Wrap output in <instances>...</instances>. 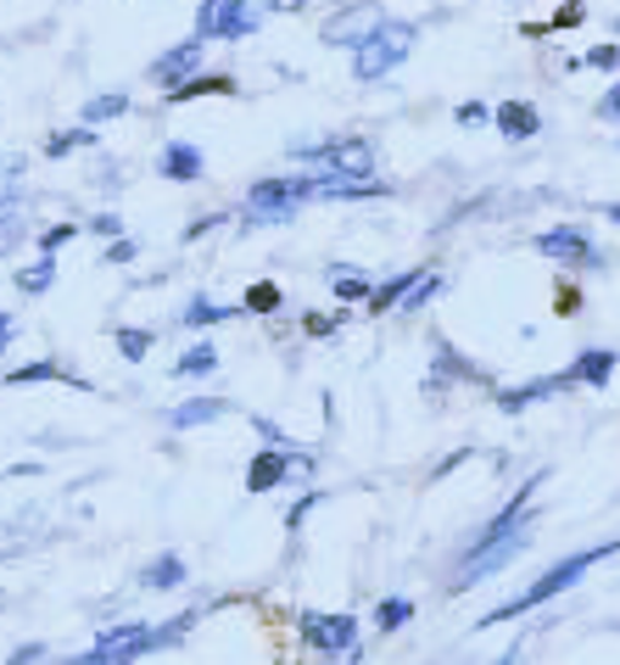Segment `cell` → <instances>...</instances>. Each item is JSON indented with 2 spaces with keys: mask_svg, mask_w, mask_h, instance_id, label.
<instances>
[{
  "mask_svg": "<svg viewBox=\"0 0 620 665\" xmlns=\"http://www.w3.org/2000/svg\"><path fill=\"white\" fill-rule=\"evenodd\" d=\"M537 482H542V475H537ZM537 482H520V492L509 498V509H503V514L492 520V526L481 532V543H475V554L464 559V570H458V582H453V587H469V582H481V577H492V565L514 559L520 548L532 543V514H526V503H532Z\"/></svg>",
  "mask_w": 620,
  "mask_h": 665,
  "instance_id": "obj_1",
  "label": "cell"
},
{
  "mask_svg": "<svg viewBox=\"0 0 620 665\" xmlns=\"http://www.w3.org/2000/svg\"><path fill=\"white\" fill-rule=\"evenodd\" d=\"M414 39H419V28L414 23H397V17H386L380 23L358 51H353V79H363V84H374V79H386L408 51H414Z\"/></svg>",
  "mask_w": 620,
  "mask_h": 665,
  "instance_id": "obj_2",
  "label": "cell"
},
{
  "mask_svg": "<svg viewBox=\"0 0 620 665\" xmlns=\"http://www.w3.org/2000/svg\"><path fill=\"white\" fill-rule=\"evenodd\" d=\"M297 163H308V179H374V146L369 140H330V146H302Z\"/></svg>",
  "mask_w": 620,
  "mask_h": 665,
  "instance_id": "obj_3",
  "label": "cell"
},
{
  "mask_svg": "<svg viewBox=\"0 0 620 665\" xmlns=\"http://www.w3.org/2000/svg\"><path fill=\"white\" fill-rule=\"evenodd\" d=\"M609 554H620V543H609V548H587V554H576V559H564V565H553L548 577H537L520 598H509L498 615H487V621H509V615H520V609H532V604H548L553 593H564L570 582H582V570H593L598 559H609Z\"/></svg>",
  "mask_w": 620,
  "mask_h": 665,
  "instance_id": "obj_4",
  "label": "cell"
},
{
  "mask_svg": "<svg viewBox=\"0 0 620 665\" xmlns=\"http://www.w3.org/2000/svg\"><path fill=\"white\" fill-rule=\"evenodd\" d=\"M302 202H308V179H302V174L258 179V185L247 190V224H285Z\"/></svg>",
  "mask_w": 620,
  "mask_h": 665,
  "instance_id": "obj_5",
  "label": "cell"
},
{
  "mask_svg": "<svg viewBox=\"0 0 620 665\" xmlns=\"http://www.w3.org/2000/svg\"><path fill=\"white\" fill-rule=\"evenodd\" d=\"M302 643L324 660H336V665H353L358 660V621L353 615H319L308 609L302 615Z\"/></svg>",
  "mask_w": 620,
  "mask_h": 665,
  "instance_id": "obj_6",
  "label": "cell"
},
{
  "mask_svg": "<svg viewBox=\"0 0 620 665\" xmlns=\"http://www.w3.org/2000/svg\"><path fill=\"white\" fill-rule=\"evenodd\" d=\"M308 475H313V459H308V453L263 448V453L247 464V487H252V492H274L279 482H308Z\"/></svg>",
  "mask_w": 620,
  "mask_h": 665,
  "instance_id": "obj_7",
  "label": "cell"
},
{
  "mask_svg": "<svg viewBox=\"0 0 620 665\" xmlns=\"http://www.w3.org/2000/svg\"><path fill=\"white\" fill-rule=\"evenodd\" d=\"M380 23H386V12L369 7V0H358V7H347V12L330 17V23L319 28V39H324V45H353V51H358V45H363Z\"/></svg>",
  "mask_w": 620,
  "mask_h": 665,
  "instance_id": "obj_8",
  "label": "cell"
},
{
  "mask_svg": "<svg viewBox=\"0 0 620 665\" xmlns=\"http://www.w3.org/2000/svg\"><path fill=\"white\" fill-rule=\"evenodd\" d=\"M196 73H202V39H179L174 51H163V57L152 62L146 79H152L157 90H179L184 79H196Z\"/></svg>",
  "mask_w": 620,
  "mask_h": 665,
  "instance_id": "obj_9",
  "label": "cell"
},
{
  "mask_svg": "<svg viewBox=\"0 0 620 665\" xmlns=\"http://www.w3.org/2000/svg\"><path fill=\"white\" fill-rule=\"evenodd\" d=\"M537 247H542L553 263H564V269H593V263H604V258L593 252V241H587L582 229H548Z\"/></svg>",
  "mask_w": 620,
  "mask_h": 665,
  "instance_id": "obj_10",
  "label": "cell"
},
{
  "mask_svg": "<svg viewBox=\"0 0 620 665\" xmlns=\"http://www.w3.org/2000/svg\"><path fill=\"white\" fill-rule=\"evenodd\" d=\"M202 168H207V157H202V146H190V140H168L163 157H157V174H163V179H174V185L202 179Z\"/></svg>",
  "mask_w": 620,
  "mask_h": 665,
  "instance_id": "obj_11",
  "label": "cell"
},
{
  "mask_svg": "<svg viewBox=\"0 0 620 665\" xmlns=\"http://www.w3.org/2000/svg\"><path fill=\"white\" fill-rule=\"evenodd\" d=\"M570 375V387H609V375H615V353L609 347H587L576 364L564 369Z\"/></svg>",
  "mask_w": 620,
  "mask_h": 665,
  "instance_id": "obj_12",
  "label": "cell"
},
{
  "mask_svg": "<svg viewBox=\"0 0 620 665\" xmlns=\"http://www.w3.org/2000/svg\"><path fill=\"white\" fill-rule=\"evenodd\" d=\"M224 414H229L224 397H190V403H179L168 419H174V431H196V425H213V419H224Z\"/></svg>",
  "mask_w": 620,
  "mask_h": 665,
  "instance_id": "obj_13",
  "label": "cell"
},
{
  "mask_svg": "<svg viewBox=\"0 0 620 665\" xmlns=\"http://www.w3.org/2000/svg\"><path fill=\"white\" fill-rule=\"evenodd\" d=\"M492 118H498V129H503L509 140H532V134L542 129V118H537V107H532V102H503Z\"/></svg>",
  "mask_w": 620,
  "mask_h": 665,
  "instance_id": "obj_14",
  "label": "cell"
},
{
  "mask_svg": "<svg viewBox=\"0 0 620 665\" xmlns=\"http://www.w3.org/2000/svg\"><path fill=\"white\" fill-rule=\"evenodd\" d=\"M179 582H184V559L179 554H157L146 570H140V587H152V593H168Z\"/></svg>",
  "mask_w": 620,
  "mask_h": 665,
  "instance_id": "obj_15",
  "label": "cell"
},
{
  "mask_svg": "<svg viewBox=\"0 0 620 665\" xmlns=\"http://www.w3.org/2000/svg\"><path fill=\"white\" fill-rule=\"evenodd\" d=\"M570 387V375H553V380H532V387H520V392H503L498 397V408L503 414H520L526 403H542V397H553V392H564Z\"/></svg>",
  "mask_w": 620,
  "mask_h": 665,
  "instance_id": "obj_16",
  "label": "cell"
},
{
  "mask_svg": "<svg viewBox=\"0 0 620 665\" xmlns=\"http://www.w3.org/2000/svg\"><path fill=\"white\" fill-rule=\"evenodd\" d=\"M196 95H235V79L229 73H196V79H184L179 90H168V102H196Z\"/></svg>",
  "mask_w": 620,
  "mask_h": 665,
  "instance_id": "obj_17",
  "label": "cell"
},
{
  "mask_svg": "<svg viewBox=\"0 0 620 665\" xmlns=\"http://www.w3.org/2000/svg\"><path fill=\"white\" fill-rule=\"evenodd\" d=\"M123 112H129V95H123V90H107V95H95V102H84L79 123L95 129V123H112V118H123Z\"/></svg>",
  "mask_w": 620,
  "mask_h": 665,
  "instance_id": "obj_18",
  "label": "cell"
},
{
  "mask_svg": "<svg viewBox=\"0 0 620 665\" xmlns=\"http://www.w3.org/2000/svg\"><path fill=\"white\" fill-rule=\"evenodd\" d=\"M51 280H57V258H34V263L17 269V292L23 297H45V292H51Z\"/></svg>",
  "mask_w": 620,
  "mask_h": 665,
  "instance_id": "obj_19",
  "label": "cell"
},
{
  "mask_svg": "<svg viewBox=\"0 0 620 665\" xmlns=\"http://www.w3.org/2000/svg\"><path fill=\"white\" fill-rule=\"evenodd\" d=\"M241 308H229V302H207V297H190L184 302V313H179V324H190V330H202V324H224V319H235Z\"/></svg>",
  "mask_w": 620,
  "mask_h": 665,
  "instance_id": "obj_20",
  "label": "cell"
},
{
  "mask_svg": "<svg viewBox=\"0 0 620 665\" xmlns=\"http://www.w3.org/2000/svg\"><path fill=\"white\" fill-rule=\"evenodd\" d=\"M213 369H218V347H213V342H196V347H190V353L174 364L179 380H202V375H213Z\"/></svg>",
  "mask_w": 620,
  "mask_h": 665,
  "instance_id": "obj_21",
  "label": "cell"
},
{
  "mask_svg": "<svg viewBox=\"0 0 620 665\" xmlns=\"http://www.w3.org/2000/svg\"><path fill=\"white\" fill-rule=\"evenodd\" d=\"M23 174H28V163H23V157H0V213H12V207H17Z\"/></svg>",
  "mask_w": 620,
  "mask_h": 665,
  "instance_id": "obj_22",
  "label": "cell"
},
{
  "mask_svg": "<svg viewBox=\"0 0 620 665\" xmlns=\"http://www.w3.org/2000/svg\"><path fill=\"white\" fill-rule=\"evenodd\" d=\"M34 380H68V375H62V364H57V358H39V364L12 369V375H7V387H34Z\"/></svg>",
  "mask_w": 620,
  "mask_h": 665,
  "instance_id": "obj_23",
  "label": "cell"
},
{
  "mask_svg": "<svg viewBox=\"0 0 620 665\" xmlns=\"http://www.w3.org/2000/svg\"><path fill=\"white\" fill-rule=\"evenodd\" d=\"M90 140H95V129H57L51 140H45V157H68V152H79V146H90Z\"/></svg>",
  "mask_w": 620,
  "mask_h": 665,
  "instance_id": "obj_24",
  "label": "cell"
},
{
  "mask_svg": "<svg viewBox=\"0 0 620 665\" xmlns=\"http://www.w3.org/2000/svg\"><path fill=\"white\" fill-rule=\"evenodd\" d=\"M408 285H414V274H397V280H386V285H380V292H369V308H374V313H386L392 302H403V297H408Z\"/></svg>",
  "mask_w": 620,
  "mask_h": 665,
  "instance_id": "obj_25",
  "label": "cell"
},
{
  "mask_svg": "<svg viewBox=\"0 0 620 665\" xmlns=\"http://www.w3.org/2000/svg\"><path fill=\"white\" fill-rule=\"evenodd\" d=\"M118 353H123L129 364H140V358L152 353V330H129V324H123V330H118Z\"/></svg>",
  "mask_w": 620,
  "mask_h": 665,
  "instance_id": "obj_26",
  "label": "cell"
},
{
  "mask_svg": "<svg viewBox=\"0 0 620 665\" xmlns=\"http://www.w3.org/2000/svg\"><path fill=\"white\" fill-rule=\"evenodd\" d=\"M241 308H247V313H274V308H279V285H274V280H258Z\"/></svg>",
  "mask_w": 620,
  "mask_h": 665,
  "instance_id": "obj_27",
  "label": "cell"
},
{
  "mask_svg": "<svg viewBox=\"0 0 620 665\" xmlns=\"http://www.w3.org/2000/svg\"><path fill=\"white\" fill-rule=\"evenodd\" d=\"M23 235H28L23 213H0V258H7V252H17V247H23Z\"/></svg>",
  "mask_w": 620,
  "mask_h": 665,
  "instance_id": "obj_28",
  "label": "cell"
},
{
  "mask_svg": "<svg viewBox=\"0 0 620 665\" xmlns=\"http://www.w3.org/2000/svg\"><path fill=\"white\" fill-rule=\"evenodd\" d=\"M374 621H380V632H397L408 621V598H386V604L374 609Z\"/></svg>",
  "mask_w": 620,
  "mask_h": 665,
  "instance_id": "obj_29",
  "label": "cell"
},
{
  "mask_svg": "<svg viewBox=\"0 0 620 665\" xmlns=\"http://www.w3.org/2000/svg\"><path fill=\"white\" fill-rule=\"evenodd\" d=\"M582 17H587V7H582V0H570V7H564V12H559V17H553V23H548V28H542V23H537V28H526V34H532V39H537V34H553V28H576V23H582Z\"/></svg>",
  "mask_w": 620,
  "mask_h": 665,
  "instance_id": "obj_30",
  "label": "cell"
},
{
  "mask_svg": "<svg viewBox=\"0 0 620 665\" xmlns=\"http://www.w3.org/2000/svg\"><path fill=\"white\" fill-rule=\"evenodd\" d=\"M73 235H79L73 224H51V229H45V235H39V258H51V252H62V247L73 241Z\"/></svg>",
  "mask_w": 620,
  "mask_h": 665,
  "instance_id": "obj_31",
  "label": "cell"
},
{
  "mask_svg": "<svg viewBox=\"0 0 620 665\" xmlns=\"http://www.w3.org/2000/svg\"><path fill=\"white\" fill-rule=\"evenodd\" d=\"M369 292H374V285H363L358 274L336 269V297H342V302H358V297H369Z\"/></svg>",
  "mask_w": 620,
  "mask_h": 665,
  "instance_id": "obj_32",
  "label": "cell"
},
{
  "mask_svg": "<svg viewBox=\"0 0 620 665\" xmlns=\"http://www.w3.org/2000/svg\"><path fill=\"white\" fill-rule=\"evenodd\" d=\"M587 68H604V73H615L620 68V45H593V51L582 57Z\"/></svg>",
  "mask_w": 620,
  "mask_h": 665,
  "instance_id": "obj_33",
  "label": "cell"
},
{
  "mask_svg": "<svg viewBox=\"0 0 620 665\" xmlns=\"http://www.w3.org/2000/svg\"><path fill=\"white\" fill-rule=\"evenodd\" d=\"M90 229H95V235H112V241H118V235H123V218H118V213H95Z\"/></svg>",
  "mask_w": 620,
  "mask_h": 665,
  "instance_id": "obj_34",
  "label": "cell"
},
{
  "mask_svg": "<svg viewBox=\"0 0 620 665\" xmlns=\"http://www.w3.org/2000/svg\"><path fill=\"white\" fill-rule=\"evenodd\" d=\"M598 118H604V123H615V118H620V84H609V90H604V102H598Z\"/></svg>",
  "mask_w": 620,
  "mask_h": 665,
  "instance_id": "obj_35",
  "label": "cell"
},
{
  "mask_svg": "<svg viewBox=\"0 0 620 665\" xmlns=\"http://www.w3.org/2000/svg\"><path fill=\"white\" fill-rule=\"evenodd\" d=\"M134 258H140V247H134V241H123V235L107 247V263H134Z\"/></svg>",
  "mask_w": 620,
  "mask_h": 665,
  "instance_id": "obj_36",
  "label": "cell"
},
{
  "mask_svg": "<svg viewBox=\"0 0 620 665\" xmlns=\"http://www.w3.org/2000/svg\"><path fill=\"white\" fill-rule=\"evenodd\" d=\"M39 660H45V643H23V649H12L7 665H39Z\"/></svg>",
  "mask_w": 620,
  "mask_h": 665,
  "instance_id": "obj_37",
  "label": "cell"
},
{
  "mask_svg": "<svg viewBox=\"0 0 620 665\" xmlns=\"http://www.w3.org/2000/svg\"><path fill=\"white\" fill-rule=\"evenodd\" d=\"M224 224V213H207V218H196V224H184V241H196V235H207V229H218Z\"/></svg>",
  "mask_w": 620,
  "mask_h": 665,
  "instance_id": "obj_38",
  "label": "cell"
},
{
  "mask_svg": "<svg viewBox=\"0 0 620 665\" xmlns=\"http://www.w3.org/2000/svg\"><path fill=\"white\" fill-rule=\"evenodd\" d=\"M481 118H487L481 102H464V107H458V123H481Z\"/></svg>",
  "mask_w": 620,
  "mask_h": 665,
  "instance_id": "obj_39",
  "label": "cell"
},
{
  "mask_svg": "<svg viewBox=\"0 0 620 665\" xmlns=\"http://www.w3.org/2000/svg\"><path fill=\"white\" fill-rule=\"evenodd\" d=\"M12 336H17V324H12V313H0V353L12 347Z\"/></svg>",
  "mask_w": 620,
  "mask_h": 665,
  "instance_id": "obj_40",
  "label": "cell"
},
{
  "mask_svg": "<svg viewBox=\"0 0 620 665\" xmlns=\"http://www.w3.org/2000/svg\"><path fill=\"white\" fill-rule=\"evenodd\" d=\"M598 213H609V218H615V224H620V202H604V207H598Z\"/></svg>",
  "mask_w": 620,
  "mask_h": 665,
  "instance_id": "obj_41",
  "label": "cell"
},
{
  "mask_svg": "<svg viewBox=\"0 0 620 665\" xmlns=\"http://www.w3.org/2000/svg\"><path fill=\"white\" fill-rule=\"evenodd\" d=\"M615 34H620V23H615Z\"/></svg>",
  "mask_w": 620,
  "mask_h": 665,
  "instance_id": "obj_42",
  "label": "cell"
}]
</instances>
